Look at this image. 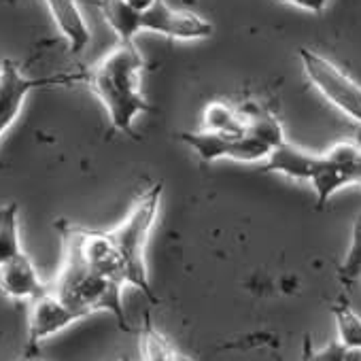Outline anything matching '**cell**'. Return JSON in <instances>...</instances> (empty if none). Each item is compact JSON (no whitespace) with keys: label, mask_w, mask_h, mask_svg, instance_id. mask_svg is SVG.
Instances as JSON below:
<instances>
[{"label":"cell","mask_w":361,"mask_h":361,"mask_svg":"<svg viewBox=\"0 0 361 361\" xmlns=\"http://www.w3.org/2000/svg\"><path fill=\"white\" fill-rule=\"evenodd\" d=\"M142 68L145 60L138 47L134 43H119L83 75V81L102 102L113 128L126 134H132L134 119L149 111V102L140 92Z\"/></svg>","instance_id":"obj_1"},{"label":"cell","mask_w":361,"mask_h":361,"mask_svg":"<svg viewBox=\"0 0 361 361\" xmlns=\"http://www.w3.org/2000/svg\"><path fill=\"white\" fill-rule=\"evenodd\" d=\"M123 287H126L123 283L94 272L81 259L75 245L64 240V262L56 281L49 285V289L64 304H68L81 317L106 310L117 319L121 329H130L123 310V295H121Z\"/></svg>","instance_id":"obj_2"},{"label":"cell","mask_w":361,"mask_h":361,"mask_svg":"<svg viewBox=\"0 0 361 361\" xmlns=\"http://www.w3.org/2000/svg\"><path fill=\"white\" fill-rule=\"evenodd\" d=\"M159 202H161V185L155 183L136 198L128 217L115 230H109L121 251L128 285L140 289L147 295V300H151V302H155V293L149 283L145 251H147L151 228L157 219Z\"/></svg>","instance_id":"obj_3"},{"label":"cell","mask_w":361,"mask_h":361,"mask_svg":"<svg viewBox=\"0 0 361 361\" xmlns=\"http://www.w3.org/2000/svg\"><path fill=\"white\" fill-rule=\"evenodd\" d=\"M302 68L312 87L338 111L361 126V85L325 56L302 47Z\"/></svg>","instance_id":"obj_4"},{"label":"cell","mask_w":361,"mask_h":361,"mask_svg":"<svg viewBox=\"0 0 361 361\" xmlns=\"http://www.w3.org/2000/svg\"><path fill=\"white\" fill-rule=\"evenodd\" d=\"M359 161L361 147L350 140H340L327 153L319 155L314 174L310 178L319 207H325L336 192L355 183Z\"/></svg>","instance_id":"obj_5"},{"label":"cell","mask_w":361,"mask_h":361,"mask_svg":"<svg viewBox=\"0 0 361 361\" xmlns=\"http://www.w3.org/2000/svg\"><path fill=\"white\" fill-rule=\"evenodd\" d=\"M0 73H3V77H0V136H3L11 128V123L18 119L28 94L32 90L45 87V85H62V83L83 79V75L30 79L20 71V66L13 60H5L0 64Z\"/></svg>","instance_id":"obj_6"},{"label":"cell","mask_w":361,"mask_h":361,"mask_svg":"<svg viewBox=\"0 0 361 361\" xmlns=\"http://www.w3.org/2000/svg\"><path fill=\"white\" fill-rule=\"evenodd\" d=\"M142 30L176 41H198L213 35V24L192 11H178L157 0L155 7L142 16Z\"/></svg>","instance_id":"obj_7"},{"label":"cell","mask_w":361,"mask_h":361,"mask_svg":"<svg viewBox=\"0 0 361 361\" xmlns=\"http://www.w3.org/2000/svg\"><path fill=\"white\" fill-rule=\"evenodd\" d=\"M83 319L77 310L64 304L51 289L41 293L39 298L30 300V314H28V350L37 353V346L62 331L64 327L73 325L75 321Z\"/></svg>","instance_id":"obj_8"},{"label":"cell","mask_w":361,"mask_h":361,"mask_svg":"<svg viewBox=\"0 0 361 361\" xmlns=\"http://www.w3.org/2000/svg\"><path fill=\"white\" fill-rule=\"evenodd\" d=\"M45 285L32 264V259L22 251L0 266V291L11 300H35L45 293Z\"/></svg>","instance_id":"obj_9"},{"label":"cell","mask_w":361,"mask_h":361,"mask_svg":"<svg viewBox=\"0 0 361 361\" xmlns=\"http://www.w3.org/2000/svg\"><path fill=\"white\" fill-rule=\"evenodd\" d=\"M45 5L60 35L66 39L71 54H81L92 41V32L79 7V0H45Z\"/></svg>","instance_id":"obj_10"},{"label":"cell","mask_w":361,"mask_h":361,"mask_svg":"<svg viewBox=\"0 0 361 361\" xmlns=\"http://www.w3.org/2000/svg\"><path fill=\"white\" fill-rule=\"evenodd\" d=\"M317 161H319V155L314 153H308L291 142H283L279 145L276 149H272V153L268 155L266 159V166L264 170L266 172H281L289 178H295V180H308L314 174V168H317Z\"/></svg>","instance_id":"obj_11"},{"label":"cell","mask_w":361,"mask_h":361,"mask_svg":"<svg viewBox=\"0 0 361 361\" xmlns=\"http://www.w3.org/2000/svg\"><path fill=\"white\" fill-rule=\"evenodd\" d=\"M98 7L119 43H134V37L142 32V16L130 9L123 0H98Z\"/></svg>","instance_id":"obj_12"},{"label":"cell","mask_w":361,"mask_h":361,"mask_svg":"<svg viewBox=\"0 0 361 361\" xmlns=\"http://www.w3.org/2000/svg\"><path fill=\"white\" fill-rule=\"evenodd\" d=\"M185 145H190L202 161H215L221 157H230L234 136L213 132V130H200V132H183L180 134Z\"/></svg>","instance_id":"obj_13"},{"label":"cell","mask_w":361,"mask_h":361,"mask_svg":"<svg viewBox=\"0 0 361 361\" xmlns=\"http://www.w3.org/2000/svg\"><path fill=\"white\" fill-rule=\"evenodd\" d=\"M202 126H204V130L238 136V134L247 132V117L240 111H236L234 106L215 100V102H209L204 106Z\"/></svg>","instance_id":"obj_14"},{"label":"cell","mask_w":361,"mask_h":361,"mask_svg":"<svg viewBox=\"0 0 361 361\" xmlns=\"http://www.w3.org/2000/svg\"><path fill=\"white\" fill-rule=\"evenodd\" d=\"M22 238H20V207L16 202L0 207V266L11 257L20 255Z\"/></svg>","instance_id":"obj_15"},{"label":"cell","mask_w":361,"mask_h":361,"mask_svg":"<svg viewBox=\"0 0 361 361\" xmlns=\"http://www.w3.org/2000/svg\"><path fill=\"white\" fill-rule=\"evenodd\" d=\"M140 353L142 361H194L192 357L178 353L164 334H159L155 327L145 323L140 331Z\"/></svg>","instance_id":"obj_16"},{"label":"cell","mask_w":361,"mask_h":361,"mask_svg":"<svg viewBox=\"0 0 361 361\" xmlns=\"http://www.w3.org/2000/svg\"><path fill=\"white\" fill-rule=\"evenodd\" d=\"M245 117H247V132H251V134L257 136L259 140L268 142L272 149H276L279 145H283V142L287 140L281 121H279L272 113L257 109V111L247 113Z\"/></svg>","instance_id":"obj_17"},{"label":"cell","mask_w":361,"mask_h":361,"mask_svg":"<svg viewBox=\"0 0 361 361\" xmlns=\"http://www.w3.org/2000/svg\"><path fill=\"white\" fill-rule=\"evenodd\" d=\"M336 329L344 348H361V317L350 306L336 308Z\"/></svg>","instance_id":"obj_18"},{"label":"cell","mask_w":361,"mask_h":361,"mask_svg":"<svg viewBox=\"0 0 361 361\" xmlns=\"http://www.w3.org/2000/svg\"><path fill=\"white\" fill-rule=\"evenodd\" d=\"M270 153H272V147L268 142L259 140L251 132H245V134L234 136L230 159H236V161H259V159H268Z\"/></svg>","instance_id":"obj_19"},{"label":"cell","mask_w":361,"mask_h":361,"mask_svg":"<svg viewBox=\"0 0 361 361\" xmlns=\"http://www.w3.org/2000/svg\"><path fill=\"white\" fill-rule=\"evenodd\" d=\"M340 279L344 283H353L361 279V215L353 226V240L344 257V264L340 266Z\"/></svg>","instance_id":"obj_20"},{"label":"cell","mask_w":361,"mask_h":361,"mask_svg":"<svg viewBox=\"0 0 361 361\" xmlns=\"http://www.w3.org/2000/svg\"><path fill=\"white\" fill-rule=\"evenodd\" d=\"M344 350H346V348L336 340V342H331V344H327V346L314 350V353L308 357V361H342V359H344Z\"/></svg>","instance_id":"obj_21"},{"label":"cell","mask_w":361,"mask_h":361,"mask_svg":"<svg viewBox=\"0 0 361 361\" xmlns=\"http://www.w3.org/2000/svg\"><path fill=\"white\" fill-rule=\"evenodd\" d=\"M285 5H291V7H298L302 11H308V13H323L329 5V0H281Z\"/></svg>","instance_id":"obj_22"},{"label":"cell","mask_w":361,"mask_h":361,"mask_svg":"<svg viewBox=\"0 0 361 361\" xmlns=\"http://www.w3.org/2000/svg\"><path fill=\"white\" fill-rule=\"evenodd\" d=\"M123 3L130 7V9H134L136 13H140V16H145L149 9H153L155 7V3L157 0H123Z\"/></svg>","instance_id":"obj_23"},{"label":"cell","mask_w":361,"mask_h":361,"mask_svg":"<svg viewBox=\"0 0 361 361\" xmlns=\"http://www.w3.org/2000/svg\"><path fill=\"white\" fill-rule=\"evenodd\" d=\"M342 361H361V348H346Z\"/></svg>","instance_id":"obj_24"},{"label":"cell","mask_w":361,"mask_h":361,"mask_svg":"<svg viewBox=\"0 0 361 361\" xmlns=\"http://www.w3.org/2000/svg\"><path fill=\"white\" fill-rule=\"evenodd\" d=\"M18 361H47V359L39 357V353H35V350H26V355L22 359H18Z\"/></svg>","instance_id":"obj_25"},{"label":"cell","mask_w":361,"mask_h":361,"mask_svg":"<svg viewBox=\"0 0 361 361\" xmlns=\"http://www.w3.org/2000/svg\"><path fill=\"white\" fill-rule=\"evenodd\" d=\"M355 183L361 185V161H359V168H357V176H355Z\"/></svg>","instance_id":"obj_26"},{"label":"cell","mask_w":361,"mask_h":361,"mask_svg":"<svg viewBox=\"0 0 361 361\" xmlns=\"http://www.w3.org/2000/svg\"><path fill=\"white\" fill-rule=\"evenodd\" d=\"M0 77H3V73H0Z\"/></svg>","instance_id":"obj_27"}]
</instances>
